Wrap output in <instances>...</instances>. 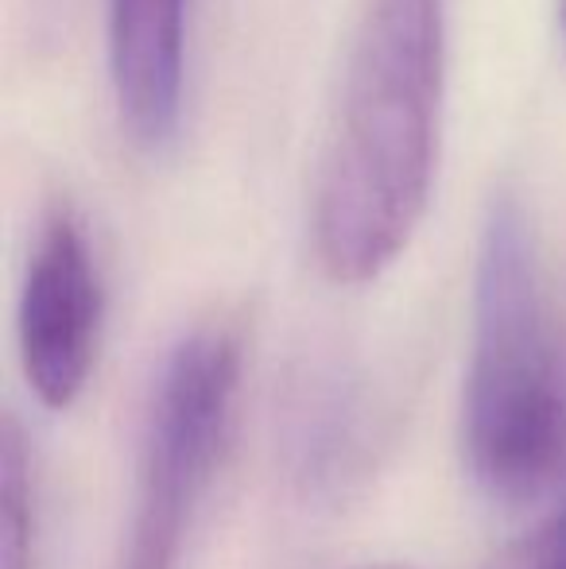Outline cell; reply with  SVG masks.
Masks as SVG:
<instances>
[{
  "mask_svg": "<svg viewBox=\"0 0 566 569\" xmlns=\"http://www.w3.org/2000/svg\"><path fill=\"white\" fill-rule=\"evenodd\" d=\"M461 450L477 488L500 503H532L566 480V310L508 194L477 240Z\"/></svg>",
  "mask_w": 566,
  "mask_h": 569,
  "instance_id": "obj_2",
  "label": "cell"
},
{
  "mask_svg": "<svg viewBox=\"0 0 566 569\" xmlns=\"http://www.w3.org/2000/svg\"><path fill=\"white\" fill-rule=\"evenodd\" d=\"M106 287L82 221L54 206L36 232L16 302L23 380L51 411L78 403L98 365Z\"/></svg>",
  "mask_w": 566,
  "mask_h": 569,
  "instance_id": "obj_4",
  "label": "cell"
},
{
  "mask_svg": "<svg viewBox=\"0 0 566 569\" xmlns=\"http://www.w3.org/2000/svg\"><path fill=\"white\" fill-rule=\"evenodd\" d=\"M241 396V338L198 326L163 357L143 415L137 496L117 569H179L226 461Z\"/></svg>",
  "mask_w": 566,
  "mask_h": 569,
  "instance_id": "obj_3",
  "label": "cell"
},
{
  "mask_svg": "<svg viewBox=\"0 0 566 569\" xmlns=\"http://www.w3.org/2000/svg\"><path fill=\"white\" fill-rule=\"evenodd\" d=\"M36 558V485L23 430L4 415L0 430V569H31Z\"/></svg>",
  "mask_w": 566,
  "mask_h": 569,
  "instance_id": "obj_6",
  "label": "cell"
},
{
  "mask_svg": "<svg viewBox=\"0 0 566 569\" xmlns=\"http://www.w3.org/2000/svg\"><path fill=\"white\" fill-rule=\"evenodd\" d=\"M563 31H566V0H563Z\"/></svg>",
  "mask_w": 566,
  "mask_h": 569,
  "instance_id": "obj_8",
  "label": "cell"
},
{
  "mask_svg": "<svg viewBox=\"0 0 566 569\" xmlns=\"http://www.w3.org/2000/svg\"><path fill=\"white\" fill-rule=\"evenodd\" d=\"M446 0H369L354 28L310 202L334 283L385 276L411 244L438 171Z\"/></svg>",
  "mask_w": 566,
  "mask_h": 569,
  "instance_id": "obj_1",
  "label": "cell"
},
{
  "mask_svg": "<svg viewBox=\"0 0 566 569\" xmlns=\"http://www.w3.org/2000/svg\"><path fill=\"white\" fill-rule=\"evenodd\" d=\"M500 569H566V500L532 527Z\"/></svg>",
  "mask_w": 566,
  "mask_h": 569,
  "instance_id": "obj_7",
  "label": "cell"
},
{
  "mask_svg": "<svg viewBox=\"0 0 566 569\" xmlns=\"http://www.w3.org/2000/svg\"><path fill=\"white\" fill-rule=\"evenodd\" d=\"M377 569H393V566H377Z\"/></svg>",
  "mask_w": 566,
  "mask_h": 569,
  "instance_id": "obj_9",
  "label": "cell"
},
{
  "mask_svg": "<svg viewBox=\"0 0 566 569\" xmlns=\"http://www.w3.org/2000/svg\"><path fill=\"white\" fill-rule=\"evenodd\" d=\"M109 78L121 124L143 151H167L187 98V0H109Z\"/></svg>",
  "mask_w": 566,
  "mask_h": 569,
  "instance_id": "obj_5",
  "label": "cell"
}]
</instances>
